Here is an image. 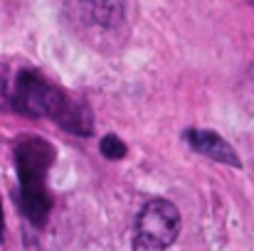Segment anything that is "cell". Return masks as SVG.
<instances>
[{"mask_svg": "<svg viewBox=\"0 0 254 251\" xmlns=\"http://www.w3.org/2000/svg\"><path fill=\"white\" fill-rule=\"evenodd\" d=\"M52 163V148L45 141H25L17 148V172H20V187H22V207L27 219L35 227H42L47 222L50 212V197L45 187V172Z\"/></svg>", "mask_w": 254, "mask_h": 251, "instance_id": "obj_1", "label": "cell"}, {"mask_svg": "<svg viewBox=\"0 0 254 251\" xmlns=\"http://www.w3.org/2000/svg\"><path fill=\"white\" fill-rule=\"evenodd\" d=\"M64 7L74 30L94 45L126 30V0H67Z\"/></svg>", "mask_w": 254, "mask_h": 251, "instance_id": "obj_2", "label": "cell"}, {"mask_svg": "<svg viewBox=\"0 0 254 251\" xmlns=\"http://www.w3.org/2000/svg\"><path fill=\"white\" fill-rule=\"evenodd\" d=\"M74 101L57 86L45 82L37 72H20L12 94H10V106L25 116H50L57 123L64 118Z\"/></svg>", "mask_w": 254, "mask_h": 251, "instance_id": "obj_3", "label": "cell"}, {"mask_svg": "<svg viewBox=\"0 0 254 251\" xmlns=\"http://www.w3.org/2000/svg\"><path fill=\"white\" fill-rule=\"evenodd\" d=\"M178 234H180V212H178V207L170 200L156 197V200L146 202L141 214H138L133 249H166L178 239Z\"/></svg>", "mask_w": 254, "mask_h": 251, "instance_id": "obj_4", "label": "cell"}, {"mask_svg": "<svg viewBox=\"0 0 254 251\" xmlns=\"http://www.w3.org/2000/svg\"><path fill=\"white\" fill-rule=\"evenodd\" d=\"M188 143L205 158L210 160H217V163H225V165L240 167V158H237V151L215 131H202V128H195V131H188L185 133Z\"/></svg>", "mask_w": 254, "mask_h": 251, "instance_id": "obj_5", "label": "cell"}, {"mask_svg": "<svg viewBox=\"0 0 254 251\" xmlns=\"http://www.w3.org/2000/svg\"><path fill=\"white\" fill-rule=\"evenodd\" d=\"M99 148H101V155H104V158H109V160H121V158L128 153L126 143H124L121 138H116L114 133L104 136V138H101V143H99Z\"/></svg>", "mask_w": 254, "mask_h": 251, "instance_id": "obj_6", "label": "cell"}, {"mask_svg": "<svg viewBox=\"0 0 254 251\" xmlns=\"http://www.w3.org/2000/svg\"><path fill=\"white\" fill-rule=\"evenodd\" d=\"M2 229H5V219H2V204H0V237H2Z\"/></svg>", "mask_w": 254, "mask_h": 251, "instance_id": "obj_7", "label": "cell"}, {"mask_svg": "<svg viewBox=\"0 0 254 251\" xmlns=\"http://www.w3.org/2000/svg\"><path fill=\"white\" fill-rule=\"evenodd\" d=\"M250 2H252V5H254V0H250Z\"/></svg>", "mask_w": 254, "mask_h": 251, "instance_id": "obj_8", "label": "cell"}]
</instances>
